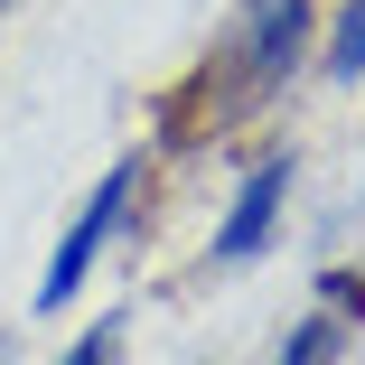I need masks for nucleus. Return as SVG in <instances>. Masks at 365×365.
Wrapping results in <instances>:
<instances>
[{
  "mask_svg": "<svg viewBox=\"0 0 365 365\" xmlns=\"http://www.w3.org/2000/svg\"><path fill=\"white\" fill-rule=\"evenodd\" d=\"M113 337H122V328H113V319H94L76 346H66V365H113Z\"/></svg>",
  "mask_w": 365,
  "mask_h": 365,
  "instance_id": "obj_6",
  "label": "nucleus"
},
{
  "mask_svg": "<svg viewBox=\"0 0 365 365\" xmlns=\"http://www.w3.org/2000/svg\"><path fill=\"white\" fill-rule=\"evenodd\" d=\"M300 56H309V0H235V38H225V56L206 66V85H225L215 122L272 103L290 76H300Z\"/></svg>",
  "mask_w": 365,
  "mask_h": 365,
  "instance_id": "obj_1",
  "label": "nucleus"
},
{
  "mask_svg": "<svg viewBox=\"0 0 365 365\" xmlns=\"http://www.w3.org/2000/svg\"><path fill=\"white\" fill-rule=\"evenodd\" d=\"M356 319H365V281H356V272H328V281H319V300L290 319V337H281L272 365H346Z\"/></svg>",
  "mask_w": 365,
  "mask_h": 365,
  "instance_id": "obj_4",
  "label": "nucleus"
},
{
  "mask_svg": "<svg viewBox=\"0 0 365 365\" xmlns=\"http://www.w3.org/2000/svg\"><path fill=\"white\" fill-rule=\"evenodd\" d=\"M281 206H290V160L272 150V160H253V169H244V187L225 197V215H215V244H206V262H215V272H244V262L272 244Z\"/></svg>",
  "mask_w": 365,
  "mask_h": 365,
  "instance_id": "obj_3",
  "label": "nucleus"
},
{
  "mask_svg": "<svg viewBox=\"0 0 365 365\" xmlns=\"http://www.w3.org/2000/svg\"><path fill=\"white\" fill-rule=\"evenodd\" d=\"M356 76H365V0H346L328 29V85H356Z\"/></svg>",
  "mask_w": 365,
  "mask_h": 365,
  "instance_id": "obj_5",
  "label": "nucleus"
},
{
  "mask_svg": "<svg viewBox=\"0 0 365 365\" xmlns=\"http://www.w3.org/2000/svg\"><path fill=\"white\" fill-rule=\"evenodd\" d=\"M131 197H140V160H113L103 178H94V197L76 206V225L56 235V253H47V272H38V290H29V309L38 319H56L66 300L85 290V272L103 262V244L122 235V215H131Z\"/></svg>",
  "mask_w": 365,
  "mask_h": 365,
  "instance_id": "obj_2",
  "label": "nucleus"
}]
</instances>
